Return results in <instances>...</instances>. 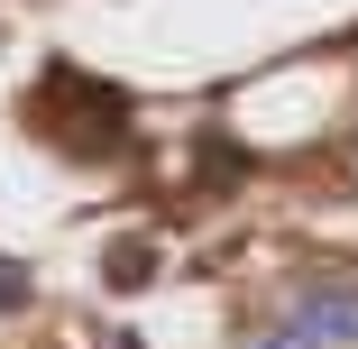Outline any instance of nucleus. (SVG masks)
I'll return each mask as SVG.
<instances>
[{"label":"nucleus","instance_id":"1","mask_svg":"<svg viewBox=\"0 0 358 349\" xmlns=\"http://www.w3.org/2000/svg\"><path fill=\"white\" fill-rule=\"evenodd\" d=\"M285 313H294L303 331H322V349H358V276H340V266L303 276Z\"/></svg>","mask_w":358,"mask_h":349},{"label":"nucleus","instance_id":"2","mask_svg":"<svg viewBox=\"0 0 358 349\" xmlns=\"http://www.w3.org/2000/svg\"><path fill=\"white\" fill-rule=\"evenodd\" d=\"M101 276H110V285H120V294H138V285H148V276H157V248H148V239H120Z\"/></svg>","mask_w":358,"mask_h":349},{"label":"nucleus","instance_id":"4","mask_svg":"<svg viewBox=\"0 0 358 349\" xmlns=\"http://www.w3.org/2000/svg\"><path fill=\"white\" fill-rule=\"evenodd\" d=\"M19 304H28V276H19V266H0V313H19Z\"/></svg>","mask_w":358,"mask_h":349},{"label":"nucleus","instance_id":"3","mask_svg":"<svg viewBox=\"0 0 358 349\" xmlns=\"http://www.w3.org/2000/svg\"><path fill=\"white\" fill-rule=\"evenodd\" d=\"M239 349H322V331H303L294 313H285V322H266V331H248Z\"/></svg>","mask_w":358,"mask_h":349},{"label":"nucleus","instance_id":"5","mask_svg":"<svg viewBox=\"0 0 358 349\" xmlns=\"http://www.w3.org/2000/svg\"><path fill=\"white\" fill-rule=\"evenodd\" d=\"M110 340H120V349H138V340H129V331H110Z\"/></svg>","mask_w":358,"mask_h":349}]
</instances>
